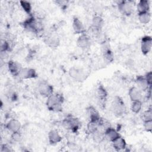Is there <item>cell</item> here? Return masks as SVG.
I'll use <instances>...</instances> for the list:
<instances>
[{
    "instance_id": "6da1fadb",
    "label": "cell",
    "mask_w": 152,
    "mask_h": 152,
    "mask_svg": "<svg viewBox=\"0 0 152 152\" xmlns=\"http://www.w3.org/2000/svg\"><path fill=\"white\" fill-rule=\"evenodd\" d=\"M63 97L59 94H51L48 98L46 104L48 109L52 111H59L62 109Z\"/></svg>"
},
{
    "instance_id": "7a4b0ae2",
    "label": "cell",
    "mask_w": 152,
    "mask_h": 152,
    "mask_svg": "<svg viewBox=\"0 0 152 152\" xmlns=\"http://www.w3.org/2000/svg\"><path fill=\"white\" fill-rule=\"evenodd\" d=\"M112 110L113 113L118 116L122 115L125 111L124 102L119 97H116L112 104Z\"/></svg>"
},
{
    "instance_id": "3957f363",
    "label": "cell",
    "mask_w": 152,
    "mask_h": 152,
    "mask_svg": "<svg viewBox=\"0 0 152 152\" xmlns=\"http://www.w3.org/2000/svg\"><path fill=\"white\" fill-rule=\"evenodd\" d=\"M63 125L68 129L76 131L79 128L80 122L76 118L69 117L64 120Z\"/></svg>"
},
{
    "instance_id": "277c9868",
    "label": "cell",
    "mask_w": 152,
    "mask_h": 152,
    "mask_svg": "<svg viewBox=\"0 0 152 152\" xmlns=\"http://www.w3.org/2000/svg\"><path fill=\"white\" fill-rule=\"evenodd\" d=\"M39 93L42 95L46 97H49L51 94H52L53 88L52 87L49 85L48 83L43 81L39 84L38 87Z\"/></svg>"
},
{
    "instance_id": "5b68a950",
    "label": "cell",
    "mask_w": 152,
    "mask_h": 152,
    "mask_svg": "<svg viewBox=\"0 0 152 152\" xmlns=\"http://www.w3.org/2000/svg\"><path fill=\"white\" fill-rule=\"evenodd\" d=\"M119 10L120 11L126 15H130L132 12V5L131 2L128 1H121L118 4Z\"/></svg>"
},
{
    "instance_id": "8992f818",
    "label": "cell",
    "mask_w": 152,
    "mask_h": 152,
    "mask_svg": "<svg viewBox=\"0 0 152 152\" xmlns=\"http://www.w3.org/2000/svg\"><path fill=\"white\" fill-rule=\"evenodd\" d=\"M152 45V39L151 37L145 36L141 40V51L144 54H147L151 50Z\"/></svg>"
},
{
    "instance_id": "52a82bcc",
    "label": "cell",
    "mask_w": 152,
    "mask_h": 152,
    "mask_svg": "<svg viewBox=\"0 0 152 152\" xmlns=\"http://www.w3.org/2000/svg\"><path fill=\"white\" fill-rule=\"evenodd\" d=\"M69 75L74 79L78 81H83L86 78V74L84 72V71L78 68H71L69 70Z\"/></svg>"
},
{
    "instance_id": "ba28073f",
    "label": "cell",
    "mask_w": 152,
    "mask_h": 152,
    "mask_svg": "<svg viewBox=\"0 0 152 152\" xmlns=\"http://www.w3.org/2000/svg\"><path fill=\"white\" fill-rule=\"evenodd\" d=\"M87 112L90 119V121L99 122L100 121V117L99 114V112L96 110V109L94 107L92 106L89 107L88 108H87Z\"/></svg>"
},
{
    "instance_id": "9c48e42d",
    "label": "cell",
    "mask_w": 152,
    "mask_h": 152,
    "mask_svg": "<svg viewBox=\"0 0 152 152\" xmlns=\"http://www.w3.org/2000/svg\"><path fill=\"white\" fill-rule=\"evenodd\" d=\"M18 75L22 78H31L36 75V72L34 69L31 68L21 69Z\"/></svg>"
},
{
    "instance_id": "30bf717a",
    "label": "cell",
    "mask_w": 152,
    "mask_h": 152,
    "mask_svg": "<svg viewBox=\"0 0 152 152\" xmlns=\"http://www.w3.org/2000/svg\"><path fill=\"white\" fill-rule=\"evenodd\" d=\"M129 96L132 102L140 101L142 97L141 90L137 87H132L129 91Z\"/></svg>"
},
{
    "instance_id": "8fae6325",
    "label": "cell",
    "mask_w": 152,
    "mask_h": 152,
    "mask_svg": "<svg viewBox=\"0 0 152 152\" xmlns=\"http://www.w3.org/2000/svg\"><path fill=\"white\" fill-rule=\"evenodd\" d=\"M104 137L112 142L119 137V134L115 129L108 127L104 131Z\"/></svg>"
},
{
    "instance_id": "7c38bea8",
    "label": "cell",
    "mask_w": 152,
    "mask_h": 152,
    "mask_svg": "<svg viewBox=\"0 0 152 152\" xmlns=\"http://www.w3.org/2000/svg\"><path fill=\"white\" fill-rule=\"evenodd\" d=\"M49 141L50 144H54L61 141L62 137L56 130H51L48 134Z\"/></svg>"
},
{
    "instance_id": "4fadbf2b",
    "label": "cell",
    "mask_w": 152,
    "mask_h": 152,
    "mask_svg": "<svg viewBox=\"0 0 152 152\" xmlns=\"http://www.w3.org/2000/svg\"><path fill=\"white\" fill-rule=\"evenodd\" d=\"M8 68L10 71L14 75H18L20 71L21 70V66L19 64L14 61H10L8 63Z\"/></svg>"
},
{
    "instance_id": "5bb4252c",
    "label": "cell",
    "mask_w": 152,
    "mask_h": 152,
    "mask_svg": "<svg viewBox=\"0 0 152 152\" xmlns=\"http://www.w3.org/2000/svg\"><path fill=\"white\" fill-rule=\"evenodd\" d=\"M77 45L79 47L86 49L89 47L90 45V39L86 35H81L77 40Z\"/></svg>"
},
{
    "instance_id": "9a60e30c",
    "label": "cell",
    "mask_w": 152,
    "mask_h": 152,
    "mask_svg": "<svg viewBox=\"0 0 152 152\" xmlns=\"http://www.w3.org/2000/svg\"><path fill=\"white\" fill-rule=\"evenodd\" d=\"M7 128L12 133L17 132L20 128V123L16 119H12L7 124Z\"/></svg>"
},
{
    "instance_id": "2e32d148",
    "label": "cell",
    "mask_w": 152,
    "mask_h": 152,
    "mask_svg": "<svg viewBox=\"0 0 152 152\" xmlns=\"http://www.w3.org/2000/svg\"><path fill=\"white\" fill-rule=\"evenodd\" d=\"M137 85L138 86V88L140 90L145 91L148 90V86H150L148 83H147L145 77H138L136 81Z\"/></svg>"
},
{
    "instance_id": "e0dca14e",
    "label": "cell",
    "mask_w": 152,
    "mask_h": 152,
    "mask_svg": "<svg viewBox=\"0 0 152 152\" xmlns=\"http://www.w3.org/2000/svg\"><path fill=\"white\" fill-rule=\"evenodd\" d=\"M73 29L76 33H83L84 31V27L81 21L78 18H74L73 20Z\"/></svg>"
},
{
    "instance_id": "ac0fdd59",
    "label": "cell",
    "mask_w": 152,
    "mask_h": 152,
    "mask_svg": "<svg viewBox=\"0 0 152 152\" xmlns=\"http://www.w3.org/2000/svg\"><path fill=\"white\" fill-rule=\"evenodd\" d=\"M113 147L118 151L124 149L126 147V142L124 138L120 136L112 141Z\"/></svg>"
},
{
    "instance_id": "d6986e66",
    "label": "cell",
    "mask_w": 152,
    "mask_h": 152,
    "mask_svg": "<svg viewBox=\"0 0 152 152\" xmlns=\"http://www.w3.org/2000/svg\"><path fill=\"white\" fill-rule=\"evenodd\" d=\"M149 8H150V5L148 3V1H145V0L140 1L137 4V10L138 11V13L148 12Z\"/></svg>"
},
{
    "instance_id": "ffe728a7",
    "label": "cell",
    "mask_w": 152,
    "mask_h": 152,
    "mask_svg": "<svg viewBox=\"0 0 152 152\" xmlns=\"http://www.w3.org/2000/svg\"><path fill=\"white\" fill-rule=\"evenodd\" d=\"M138 19L141 23L147 24L151 19V15L149 12L138 13Z\"/></svg>"
},
{
    "instance_id": "44dd1931",
    "label": "cell",
    "mask_w": 152,
    "mask_h": 152,
    "mask_svg": "<svg viewBox=\"0 0 152 152\" xmlns=\"http://www.w3.org/2000/svg\"><path fill=\"white\" fill-rule=\"evenodd\" d=\"M103 24V21L100 17H94L93 19V27L96 30L101 28Z\"/></svg>"
},
{
    "instance_id": "7402d4cb",
    "label": "cell",
    "mask_w": 152,
    "mask_h": 152,
    "mask_svg": "<svg viewBox=\"0 0 152 152\" xmlns=\"http://www.w3.org/2000/svg\"><path fill=\"white\" fill-rule=\"evenodd\" d=\"M142 107V103L141 101H134L132 102L131 105V110L133 112L137 113H138Z\"/></svg>"
},
{
    "instance_id": "603a6c76",
    "label": "cell",
    "mask_w": 152,
    "mask_h": 152,
    "mask_svg": "<svg viewBox=\"0 0 152 152\" xmlns=\"http://www.w3.org/2000/svg\"><path fill=\"white\" fill-rule=\"evenodd\" d=\"M97 94L99 99L101 100H103L106 99L107 96V92L102 86H100L97 89Z\"/></svg>"
},
{
    "instance_id": "cb8c5ba5",
    "label": "cell",
    "mask_w": 152,
    "mask_h": 152,
    "mask_svg": "<svg viewBox=\"0 0 152 152\" xmlns=\"http://www.w3.org/2000/svg\"><path fill=\"white\" fill-rule=\"evenodd\" d=\"M20 4H21V6L22 7L23 9L27 13H30L31 11V4H30L29 2L27 1H20Z\"/></svg>"
},
{
    "instance_id": "d4e9b609",
    "label": "cell",
    "mask_w": 152,
    "mask_h": 152,
    "mask_svg": "<svg viewBox=\"0 0 152 152\" xmlns=\"http://www.w3.org/2000/svg\"><path fill=\"white\" fill-rule=\"evenodd\" d=\"M143 118L144 119V121L152 120V112L151 109L147 110L144 112Z\"/></svg>"
},
{
    "instance_id": "484cf974",
    "label": "cell",
    "mask_w": 152,
    "mask_h": 152,
    "mask_svg": "<svg viewBox=\"0 0 152 152\" xmlns=\"http://www.w3.org/2000/svg\"><path fill=\"white\" fill-rule=\"evenodd\" d=\"M144 126L147 131H151L152 129V120L144 121Z\"/></svg>"
},
{
    "instance_id": "4316f807",
    "label": "cell",
    "mask_w": 152,
    "mask_h": 152,
    "mask_svg": "<svg viewBox=\"0 0 152 152\" xmlns=\"http://www.w3.org/2000/svg\"><path fill=\"white\" fill-rule=\"evenodd\" d=\"M8 47H9V45L7 42H6L5 40L4 42H2V44H1V50L2 51L7 50L8 49Z\"/></svg>"
},
{
    "instance_id": "83f0119b",
    "label": "cell",
    "mask_w": 152,
    "mask_h": 152,
    "mask_svg": "<svg viewBox=\"0 0 152 152\" xmlns=\"http://www.w3.org/2000/svg\"><path fill=\"white\" fill-rule=\"evenodd\" d=\"M145 79H146L147 83H148V84L151 86V80H152V79H151V72H148V73L146 75V76L145 77Z\"/></svg>"
}]
</instances>
